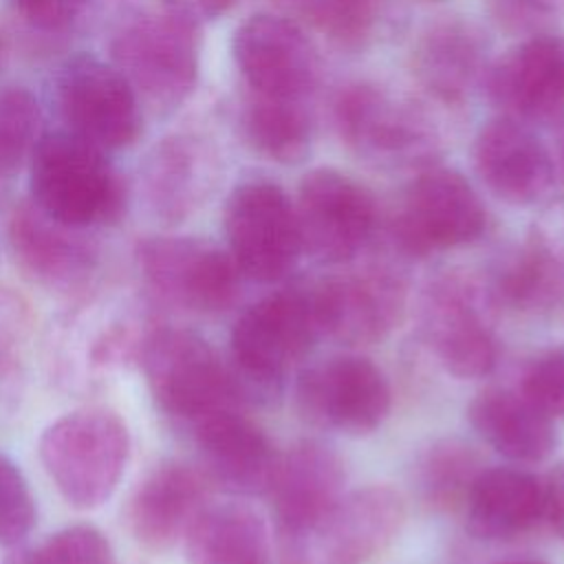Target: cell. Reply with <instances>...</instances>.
<instances>
[{"label":"cell","mask_w":564,"mask_h":564,"mask_svg":"<svg viewBox=\"0 0 564 564\" xmlns=\"http://www.w3.org/2000/svg\"><path fill=\"white\" fill-rule=\"evenodd\" d=\"M317 337L311 286H286L242 311L229 337L238 399L278 401L286 372L308 355Z\"/></svg>","instance_id":"1"},{"label":"cell","mask_w":564,"mask_h":564,"mask_svg":"<svg viewBox=\"0 0 564 564\" xmlns=\"http://www.w3.org/2000/svg\"><path fill=\"white\" fill-rule=\"evenodd\" d=\"M31 200L51 218L84 229L126 214L128 189L104 150L70 130L44 132L29 159Z\"/></svg>","instance_id":"2"},{"label":"cell","mask_w":564,"mask_h":564,"mask_svg":"<svg viewBox=\"0 0 564 564\" xmlns=\"http://www.w3.org/2000/svg\"><path fill=\"white\" fill-rule=\"evenodd\" d=\"M37 449L64 500L77 509H95L115 494L123 476L130 434L117 412L84 408L53 421Z\"/></svg>","instance_id":"3"},{"label":"cell","mask_w":564,"mask_h":564,"mask_svg":"<svg viewBox=\"0 0 564 564\" xmlns=\"http://www.w3.org/2000/svg\"><path fill=\"white\" fill-rule=\"evenodd\" d=\"M341 141L366 163L383 170L427 167L438 154V132L412 99L377 84H355L335 101Z\"/></svg>","instance_id":"4"},{"label":"cell","mask_w":564,"mask_h":564,"mask_svg":"<svg viewBox=\"0 0 564 564\" xmlns=\"http://www.w3.org/2000/svg\"><path fill=\"white\" fill-rule=\"evenodd\" d=\"M110 62L141 106L167 115L198 82V26L167 11L139 15L112 37Z\"/></svg>","instance_id":"5"},{"label":"cell","mask_w":564,"mask_h":564,"mask_svg":"<svg viewBox=\"0 0 564 564\" xmlns=\"http://www.w3.org/2000/svg\"><path fill=\"white\" fill-rule=\"evenodd\" d=\"M137 359L152 399L174 419L196 423L240 401L229 364L194 330L154 326Z\"/></svg>","instance_id":"6"},{"label":"cell","mask_w":564,"mask_h":564,"mask_svg":"<svg viewBox=\"0 0 564 564\" xmlns=\"http://www.w3.org/2000/svg\"><path fill=\"white\" fill-rule=\"evenodd\" d=\"M405 505L388 485L346 491L311 529L280 542L284 564H370L399 535Z\"/></svg>","instance_id":"7"},{"label":"cell","mask_w":564,"mask_h":564,"mask_svg":"<svg viewBox=\"0 0 564 564\" xmlns=\"http://www.w3.org/2000/svg\"><path fill=\"white\" fill-rule=\"evenodd\" d=\"M225 238L242 278L260 284L286 278L302 253L295 207L271 181H245L225 203Z\"/></svg>","instance_id":"8"},{"label":"cell","mask_w":564,"mask_h":564,"mask_svg":"<svg viewBox=\"0 0 564 564\" xmlns=\"http://www.w3.org/2000/svg\"><path fill=\"white\" fill-rule=\"evenodd\" d=\"M491 306L489 289L463 273H445L425 289L421 333L441 366L454 377H485L496 366Z\"/></svg>","instance_id":"9"},{"label":"cell","mask_w":564,"mask_h":564,"mask_svg":"<svg viewBox=\"0 0 564 564\" xmlns=\"http://www.w3.org/2000/svg\"><path fill=\"white\" fill-rule=\"evenodd\" d=\"M485 225V205L471 183L456 170L427 165L403 194L392 238L401 253L423 258L474 242Z\"/></svg>","instance_id":"10"},{"label":"cell","mask_w":564,"mask_h":564,"mask_svg":"<svg viewBox=\"0 0 564 564\" xmlns=\"http://www.w3.org/2000/svg\"><path fill=\"white\" fill-rule=\"evenodd\" d=\"M302 251L322 264H344L357 258L377 231L372 194L333 167L311 170L293 203Z\"/></svg>","instance_id":"11"},{"label":"cell","mask_w":564,"mask_h":564,"mask_svg":"<svg viewBox=\"0 0 564 564\" xmlns=\"http://www.w3.org/2000/svg\"><path fill=\"white\" fill-rule=\"evenodd\" d=\"M55 101L66 130L101 150L134 143L143 128L141 104L126 77L112 62L90 53H77L62 64Z\"/></svg>","instance_id":"12"},{"label":"cell","mask_w":564,"mask_h":564,"mask_svg":"<svg viewBox=\"0 0 564 564\" xmlns=\"http://www.w3.org/2000/svg\"><path fill=\"white\" fill-rule=\"evenodd\" d=\"M137 262L148 286L172 306L220 313L238 300L242 273L229 251L207 240L152 236L139 242Z\"/></svg>","instance_id":"13"},{"label":"cell","mask_w":564,"mask_h":564,"mask_svg":"<svg viewBox=\"0 0 564 564\" xmlns=\"http://www.w3.org/2000/svg\"><path fill=\"white\" fill-rule=\"evenodd\" d=\"M319 335L344 346H370L386 339L405 313V280L390 264L330 275L311 286Z\"/></svg>","instance_id":"14"},{"label":"cell","mask_w":564,"mask_h":564,"mask_svg":"<svg viewBox=\"0 0 564 564\" xmlns=\"http://www.w3.org/2000/svg\"><path fill=\"white\" fill-rule=\"evenodd\" d=\"M295 405L315 427L361 436L388 416L390 386L370 359L335 355L297 375Z\"/></svg>","instance_id":"15"},{"label":"cell","mask_w":564,"mask_h":564,"mask_svg":"<svg viewBox=\"0 0 564 564\" xmlns=\"http://www.w3.org/2000/svg\"><path fill=\"white\" fill-rule=\"evenodd\" d=\"M231 55L251 93L304 101L317 82V53L304 31L271 13L247 18L234 33Z\"/></svg>","instance_id":"16"},{"label":"cell","mask_w":564,"mask_h":564,"mask_svg":"<svg viewBox=\"0 0 564 564\" xmlns=\"http://www.w3.org/2000/svg\"><path fill=\"white\" fill-rule=\"evenodd\" d=\"M485 88L500 115L546 123L564 112V40L529 35L489 64Z\"/></svg>","instance_id":"17"},{"label":"cell","mask_w":564,"mask_h":564,"mask_svg":"<svg viewBox=\"0 0 564 564\" xmlns=\"http://www.w3.org/2000/svg\"><path fill=\"white\" fill-rule=\"evenodd\" d=\"M9 247L22 275L55 293L88 289L97 271V251L77 227L44 214L33 200L11 212Z\"/></svg>","instance_id":"18"},{"label":"cell","mask_w":564,"mask_h":564,"mask_svg":"<svg viewBox=\"0 0 564 564\" xmlns=\"http://www.w3.org/2000/svg\"><path fill=\"white\" fill-rule=\"evenodd\" d=\"M474 165L485 187L509 205H533L551 187L555 167L544 141L529 123L498 115L474 141Z\"/></svg>","instance_id":"19"},{"label":"cell","mask_w":564,"mask_h":564,"mask_svg":"<svg viewBox=\"0 0 564 564\" xmlns=\"http://www.w3.org/2000/svg\"><path fill=\"white\" fill-rule=\"evenodd\" d=\"M341 456L322 441H300L278 460L269 489L280 542L311 529L346 491Z\"/></svg>","instance_id":"20"},{"label":"cell","mask_w":564,"mask_h":564,"mask_svg":"<svg viewBox=\"0 0 564 564\" xmlns=\"http://www.w3.org/2000/svg\"><path fill=\"white\" fill-rule=\"evenodd\" d=\"M196 427L203 474L209 482L238 496L269 494L278 460L269 436L234 408L216 410Z\"/></svg>","instance_id":"21"},{"label":"cell","mask_w":564,"mask_h":564,"mask_svg":"<svg viewBox=\"0 0 564 564\" xmlns=\"http://www.w3.org/2000/svg\"><path fill=\"white\" fill-rule=\"evenodd\" d=\"M489 42L469 20L445 18L421 31L412 48V75L443 104L465 101L485 82Z\"/></svg>","instance_id":"22"},{"label":"cell","mask_w":564,"mask_h":564,"mask_svg":"<svg viewBox=\"0 0 564 564\" xmlns=\"http://www.w3.org/2000/svg\"><path fill=\"white\" fill-rule=\"evenodd\" d=\"M207 485L200 469L183 463H163L152 469L128 507L134 540L150 551L172 549L205 507Z\"/></svg>","instance_id":"23"},{"label":"cell","mask_w":564,"mask_h":564,"mask_svg":"<svg viewBox=\"0 0 564 564\" xmlns=\"http://www.w3.org/2000/svg\"><path fill=\"white\" fill-rule=\"evenodd\" d=\"M467 529L480 540H511L544 518V480L524 469L491 467L465 500Z\"/></svg>","instance_id":"24"},{"label":"cell","mask_w":564,"mask_h":564,"mask_svg":"<svg viewBox=\"0 0 564 564\" xmlns=\"http://www.w3.org/2000/svg\"><path fill=\"white\" fill-rule=\"evenodd\" d=\"M216 174V154L203 139L192 134L163 139L152 150L145 167L154 212L170 223L183 220L214 189Z\"/></svg>","instance_id":"25"},{"label":"cell","mask_w":564,"mask_h":564,"mask_svg":"<svg viewBox=\"0 0 564 564\" xmlns=\"http://www.w3.org/2000/svg\"><path fill=\"white\" fill-rule=\"evenodd\" d=\"M467 419L491 449L516 463H540L557 445L553 419L513 390L478 392L467 408Z\"/></svg>","instance_id":"26"},{"label":"cell","mask_w":564,"mask_h":564,"mask_svg":"<svg viewBox=\"0 0 564 564\" xmlns=\"http://www.w3.org/2000/svg\"><path fill=\"white\" fill-rule=\"evenodd\" d=\"M187 564H269L260 516L236 502L205 505L185 531Z\"/></svg>","instance_id":"27"},{"label":"cell","mask_w":564,"mask_h":564,"mask_svg":"<svg viewBox=\"0 0 564 564\" xmlns=\"http://www.w3.org/2000/svg\"><path fill=\"white\" fill-rule=\"evenodd\" d=\"M247 143L269 161L293 165L306 159L313 141V119L304 101L251 93L240 110Z\"/></svg>","instance_id":"28"},{"label":"cell","mask_w":564,"mask_h":564,"mask_svg":"<svg viewBox=\"0 0 564 564\" xmlns=\"http://www.w3.org/2000/svg\"><path fill=\"white\" fill-rule=\"evenodd\" d=\"M494 304L522 311H551L564 306V269L533 238L505 258L489 284Z\"/></svg>","instance_id":"29"},{"label":"cell","mask_w":564,"mask_h":564,"mask_svg":"<svg viewBox=\"0 0 564 564\" xmlns=\"http://www.w3.org/2000/svg\"><path fill=\"white\" fill-rule=\"evenodd\" d=\"M480 465L474 447L458 438H438L423 449L414 463V487L419 498L438 511L465 507Z\"/></svg>","instance_id":"30"},{"label":"cell","mask_w":564,"mask_h":564,"mask_svg":"<svg viewBox=\"0 0 564 564\" xmlns=\"http://www.w3.org/2000/svg\"><path fill=\"white\" fill-rule=\"evenodd\" d=\"M40 104L24 86L0 88V176L15 174L37 143Z\"/></svg>","instance_id":"31"},{"label":"cell","mask_w":564,"mask_h":564,"mask_svg":"<svg viewBox=\"0 0 564 564\" xmlns=\"http://www.w3.org/2000/svg\"><path fill=\"white\" fill-rule=\"evenodd\" d=\"M29 304L9 289H0V412H9L22 390L24 346L31 335Z\"/></svg>","instance_id":"32"},{"label":"cell","mask_w":564,"mask_h":564,"mask_svg":"<svg viewBox=\"0 0 564 564\" xmlns=\"http://www.w3.org/2000/svg\"><path fill=\"white\" fill-rule=\"evenodd\" d=\"M302 15L344 46L364 44L377 24L381 0H293Z\"/></svg>","instance_id":"33"},{"label":"cell","mask_w":564,"mask_h":564,"mask_svg":"<svg viewBox=\"0 0 564 564\" xmlns=\"http://www.w3.org/2000/svg\"><path fill=\"white\" fill-rule=\"evenodd\" d=\"M29 564H115L106 535L88 524L53 533L40 549L26 551Z\"/></svg>","instance_id":"34"},{"label":"cell","mask_w":564,"mask_h":564,"mask_svg":"<svg viewBox=\"0 0 564 564\" xmlns=\"http://www.w3.org/2000/svg\"><path fill=\"white\" fill-rule=\"evenodd\" d=\"M35 500L18 465L0 454V546H15L35 524Z\"/></svg>","instance_id":"35"},{"label":"cell","mask_w":564,"mask_h":564,"mask_svg":"<svg viewBox=\"0 0 564 564\" xmlns=\"http://www.w3.org/2000/svg\"><path fill=\"white\" fill-rule=\"evenodd\" d=\"M520 394L546 416H564V346L551 348L531 361Z\"/></svg>","instance_id":"36"},{"label":"cell","mask_w":564,"mask_h":564,"mask_svg":"<svg viewBox=\"0 0 564 564\" xmlns=\"http://www.w3.org/2000/svg\"><path fill=\"white\" fill-rule=\"evenodd\" d=\"M494 22L513 35H542L564 18V0H487Z\"/></svg>","instance_id":"37"},{"label":"cell","mask_w":564,"mask_h":564,"mask_svg":"<svg viewBox=\"0 0 564 564\" xmlns=\"http://www.w3.org/2000/svg\"><path fill=\"white\" fill-rule=\"evenodd\" d=\"M13 9L26 20L31 26L40 31H66L73 26L90 0H9Z\"/></svg>","instance_id":"38"},{"label":"cell","mask_w":564,"mask_h":564,"mask_svg":"<svg viewBox=\"0 0 564 564\" xmlns=\"http://www.w3.org/2000/svg\"><path fill=\"white\" fill-rule=\"evenodd\" d=\"M531 236L551 253V258L564 269V203L553 205L533 227Z\"/></svg>","instance_id":"39"},{"label":"cell","mask_w":564,"mask_h":564,"mask_svg":"<svg viewBox=\"0 0 564 564\" xmlns=\"http://www.w3.org/2000/svg\"><path fill=\"white\" fill-rule=\"evenodd\" d=\"M544 518L564 540V463H557L544 478Z\"/></svg>","instance_id":"40"},{"label":"cell","mask_w":564,"mask_h":564,"mask_svg":"<svg viewBox=\"0 0 564 564\" xmlns=\"http://www.w3.org/2000/svg\"><path fill=\"white\" fill-rule=\"evenodd\" d=\"M231 4L234 0H163V11L200 26V22L223 15Z\"/></svg>","instance_id":"41"},{"label":"cell","mask_w":564,"mask_h":564,"mask_svg":"<svg viewBox=\"0 0 564 564\" xmlns=\"http://www.w3.org/2000/svg\"><path fill=\"white\" fill-rule=\"evenodd\" d=\"M7 564H29V560H26V553H20V555H15L13 560H9Z\"/></svg>","instance_id":"42"},{"label":"cell","mask_w":564,"mask_h":564,"mask_svg":"<svg viewBox=\"0 0 564 564\" xmlns=\"http://www.w3.org/2000/svg\"><path fill=\"white\" fill-rule=\"evenodd\" d=\"M507 564H544V562H538V560H518V562H507Z\"/></svg>","instance_id":"43"},{"label":"cell","mask_w":564,"mask_h":564,"mask_svg":"<svg viewBox=\"0 0 564 564\" xmlns=\"http://www.w3.org/2000/svg\"><path fill=\"white\" fill-rule=\"evenodd\" d=\"M560 161H562V172H564V139H562V148H560Z\"/></svg>","instance_id":"44"},{"label":"cell","mask_w":564,"mask_h":564,"mask_svg":"<svg viewBox=\"0 0 564 564\" xmlns=\"http://www.w3.org/2000/svg\"><path fill=\"white\" fill-rule=\"evenodd\" d=\"M2 59H4V46H2V40H0V66H2Z\"/></svg>","instance_id":"45"}]
</instances>
